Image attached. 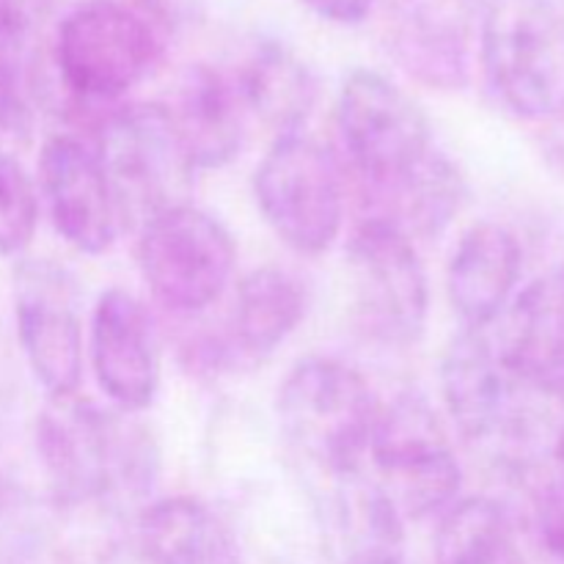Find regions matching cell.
Here are the masks:
<instances>
[{
  "label": "cell",
  "mask_w": 564,
  "mask_h": 564,
  "mask_svg": "<svg viewBox=\"0 0 564 564\" xmlns=\"http://www.w3.org/2000/svg\"><path fill=\"white\" fill-rule=\"evenodd\" d=\"M36 449L66 505L138 516L158 482V446L135 413L99 408L77 394L50 397L36 424Z\"/></svg>",
  "instance_id": "cell-1"
},
{
  "label": "cell",
  "mask_w": 564,
  "mask_h": 564,
  "mask_svg": "<svg viewBox=\"0 0 564 564\" xmlns=\"http://www.w3.org/2000/svg\"><path fill=\"white\" fill-rule=\"evenodd\" d=\"M441 391L463 438L496 460L527 466L545 446L554 452L562 419L551 424L545 402L556 400L518 378L485 330L466 328L446 347Z\"/></svg>",
  "instance_id": "cell-2"
},
{
  "label": "cell",
  "mask_w": 564,
  "mask_h": 564,
  "mask_svg": "<svg viewBox=\"0 0 564 564\" xmlns=\"http://www.w3.org/2000/svg\"><path fill=\"white\" fill-rule=\"evenodd\" d=\"M378 413L380 402L367 378L325 356L297 361L275 400L286 452L336 488L364 474Z\"/></svg>",
  "instance_id": "cell-3"
},
{
  "label": "cell",
  "mask_w": 564,
  "mask_h": 564,
  "mask_svg": "<svg viewBox=\"0 0 564 564\" xmlns=\"http://www.w3.org/2000/svg\"><path fill=\"white\" fill-rule=\"evenodd\" d=\"M490 91L523 121L564 116V11L551 0H490L479 25Z\"/></svg>",
  "instance_id": "cell-4"
},
{
  "label": "cell",
  "mask_w": 564,
  "mask_h": 564,
  "mask_svg": "<svg viewBox=\"0 0 564 564\" xmlns=\"http://www.w3.org/2000/svg\"><path fill=\"white\" fill-rule=\"evenodd\" d=\"M375 485L402 523L446 512L457 501L463 468L444 422L422 394H400L380 405L369 441Z\"/></svg>",
  "instance_id": "cell-5"
},
{
  "label": "cell",
  "mask_w": 564,
  "mask_h": 564,
  "mask_svg": "<svg viewBox=\"0 0 564 564\" xmlns=\"http://www.w3.org/2000/svg\"><path fill=\"white\" fill-rule=\"evenodd\" d=\"M94 152L124 226H141L152 215L187 202L196 169L165 105L132 102L108 110L97 127Z\"/></svg>",
  "instance_id": "cell-6"
},
{
  "label": "cell",
  "mask_w": 564,
  "mask_h": 564,
  "mask_svg": "<svg viewBox=\"0 0 564 564\" xmlns=\"http://www.w3.org/2000/svg\"><path fill=\"white\" fill-rule=\"evenodd\" d=\"M336 130L352 171L380 198L402 185L435 152L422 105L372 69L347 75L336 99Z\"/></svg>",
  "instance_id": "cell-7"
},
{
  "label": "cell",
  "mask_w": 564,
  "mask_h": 564,
  "mask_svg": "<svg viewBox=\"0 0 564 564\" xmlns=\"http://www.w3.org/2000/svg\"><path fill=\"white\" fill-rule=\"evenodd\" d=\"M163 55L158 25L121 0H88L61 20L55 66L75 97L116 102L147 80Z\"/></svg>",
  "instance_id": "cell-8"
},
{
  "label": "cell",
  "mask_w": 564,
  "mask_h": 564,
  "mask_svg": "<svg viewBox=\"0 0 564 564\" xmlns=\"http://www.w3.org/2000/svg\"><path fill=\"white\" fill-rule=\"evenodd\" d=\"M253 193L264 220L284 246L319 257L341 235L345 187L339 163L314 138L279 135L253 174Z\"/></svg>",
  "instance_id": "cell-9"
},
{
  "label": "cell",
  "mask_w": 564,
  "mask_h": 564,
  "mask_svg": "<svg viewBox=\"0 0 564 564\" xmlns=\"http://www.w3.org/2000/svg\"><path fill=\"white\" fill-rule=\"evenodd\" d=\"M138 229V270L160 306L198 314L224 295L237 248L218 218L185 202L152 215Z\"/></svg>",
  "instance_id": "cell-10"
},
{
  "label": "cell",
  "mask_w": 564,
  "mask_h": 564,
  "mask_svg": "<svg viewBox=\"0 0 564 564\" xmlns=\"http://www.w3.org/2000/svg\"><path fill=\"white\" fill-rule=\"evenodd\" d=\"M352 312L369 339L411 347L422 339L430 286L416 242L389 218L369 215L347 242Z\"/></svg>",
  "instance_id": "cell-11"
},
{
  "label": "cell",
  "mask_w": 564,
  "mask_h": 564,
  "mask_svg": "<svg viewBox=\"0 0 564 564\" xmlns=\"http://www.w3.org/2000/svg\"><path fill=\"white\" fill-rule=\"evenodd\" d=\"M17 334L28 367L50 397L77 394L83 328L75 281L50 259H22L14 270Z\"/></svg>",
  "instance_id": "cell-12"
},
{
  "label": "cell",
  "mask_w": 564,
  "mask_h": 564,
  "mask_svg": "<svg viewBox=\"0 0 564 564\" xmlns=\"http://www.w3.org/2000/svg\"><path fill=\"white\" fill-rule=\"evenodd\" d=\"M39 187L55 231L75 251L97 257L113 248L124 224L94 147L69 132L50 135L39 154Z\"/></svg>",
  "instance_id": "cell-13"
},
{
  "label": "cell",
  "mask_w": 564,
  "mask_h": 564,
  "mask_svg": "<svg viewBox=\"0 0 564 564\" xmlns=\"http://www.w3.org/2000/svg\"><path fill=\"white\" fill-rule=\"evenodd\" d=\"M94 378L113 408L141 413L160 389V345L152 314L132 292H102L88 334Z\"/></svg>",
  "instance_id": "cell-14"
},
{
  "label": "cell",
  "mask_w": 564,
  "mask_h": 564,
  "mask_svg": "<svg viewBox=\"0 0 564 564\" xmlns=\"http://www.w3.org/2000/svg\"><path fill=\"white\" fill-rule=\"evenodd\" d=\"M490 3V0H488ZM485 0H394L389 44L400 66L433 88H460L468 77V42Z\"/></svg>",
  "instance_id": "cell-15"
},
{
  "label": "cell",
  "mask_w": 564,
  "mask_h": 564,
  "mask_svg": "<svg viewBox=\"0 0 564 564\" xmlns=\"http://www.w3.org/2000/svg\"><path fill=\"white\" fill-rule=\"evenodd\" d=\"M521 270V240L505 224L479 220L463 231L446 264V295L466 328L485 330L507 312Z\"/></svg>",
  "instance_id": "cell-16"
},
{
  "label": "cell",
  "mask_w": 564,
  "mask_h": 564,
  "mask_svg": "<svg viewBox=\"0 0 564 564\" xmlns=\"http://www.w3.org/2000/svg\"><path fill=\"white\" fill-rule=\"evenodd\" d=\"M165 110L196 171L220 169L246 147V105L229 72L218 66H191L182 75L174 102L165 105Z\"/></svg>",
  "instance_id": "cell-17"
},
{
  "label": "cell",
  "mask_w": 564,
  "mask_h": 564,
  "mask_svg": "<svg viewBox=\"0 0 564 564\" xmlns=\"http://www.w3.org/2000/svg\"><path fill=\"white\" fill-rule=\"evenodd\" d=\"M496 345L518 378L564 400V268L538 275L518 292Z\"/></svg>",
  "instance_id": "cell-18"
},
{
  "label": "cell",
  "mask_w": 564,
  "mask_h": 564,
  "mask_svg": "<svg viewBox=\"0 0 564 564\" xmlns=\"http://www.w3.org/2000/svg\"><path fill=\"white\" fill-rule=\"evenodd\" d=\"M130 551L141 564H246L235 529L191 496L149 501L135 516Z\"/></svg>",
  "instance_id": "cell-19"
},
{
  "label": "cell",
  "mask_w": 564,
  "mask_h": 564,
  "mask_svg": "<svg viewBox=\"0 0 564 564\" xmlns=\"http://www.w3.org/2000/svg\"><path fill=\"white\" fill-rule=\"evenodd\" d=\"M229 75L248 119H259L279 135L301 130L317 102L308 66L275 42H259Z\"/></svg>",
  "instance_id": "cell-20"
},
{
  "label": "cell",
  "mask_w": 564,
  "mask_h": 564,
  "mask_svg": "<svg viewBox=\"0 0 564 564\" xmlns=\"http://www.w3.org/2000/svg\"><path fill=\"white\" fill-rule=\"evenodd\" d=\"M306 317V290L290 273L268 264L237 284L231 306V336L246 356H270Z\"/></svg>",
  "instance_id": "cell-21"
},
{
  "label": "cell",
  "mask_w": 564,
  "mask_h": 564,
  "mask_svg": "<svg viewBox=\"0 0 564 564\" xmlns=\"http://www.w3.org/2000/svg\"><path fill=\"white\" fill-rule=\"evenodd\" d=\"M435 564H523L505 507L485 496L455 501L435 534Z\"/></svg>",
  "instance_id": "cell-22"
},
{
  "label": "cell",
  "mask_w": 564,
  "mask_h": 564,
  "mask_svg": "<svg viewBox=\"0 0 564 564\" xmlns=\"http://www.w3.org/2000/svg\"><path fill=\"white\" fill-rule=\"evenodd\" d=\"M386 213H375L400 226L408 237H438L466 202L463 176L444 154L433 152L402 185L380 198Z\"/></svg>",
  "instance_id": "cell-23"
},
{
  "label": "cell",
  "mask_w": 564,
  "mask_h": 564,
  "mask_svg": "<svg viewBox=\"0 0 564 564\" xmlns=\"http://www.w3.org/2000/svg\"><path fill=\"white\" fill-rule=\"evenodd\" d=\"M28 22L14 0H0V132H22L31 119Z\"/></svg>",
  "instance_id": "cell-24"
},
{
  "label": "cell",
  "mask_w": 564,
  "mask_h": 564,
  "mask_svg": "<svg viewBox=\"0 0 564 564\" xmlns=\"http://www.w3.org/2000/svg\"><path fill=\"white\" fill-rule=\"evenodd\" d=\"M39 226V196L31 176L11 154L0 152V257L31 246Z\"/></svg>",
  "instance_id": "cell-25"
},
{
  "label": "cell",
  "mask_w": 564,
  "mask_h": 564,
  "mask_svg": "<svg viewBox=\"0 0 564 564\" xmlns=\"http://www.w3.org/2000/svg\"><path fill=\"white\" fill-rule=\"evenodd\" d=\"M538 538L551 564H564V468L538 499Z\"/></svg>",
  "instance_id": "cell-26"
},
{
  "label": "cell",
  "mask_w": 564,
  "mask_h": 564,
  "mask_svg": "<svg viewBox=\"0 0 564 564\" xmlns=\"http://www.w3.org/2000/svg\"><path fill=\"white\" fill-rule=\"evenodd\" d=\"M297 3L336 25H358L375 9V0H297Z\"/></svg>",
  "instance_id": "cell-27"
},
{
  "label": "cell",
  "mask_w": 564,
  "mask_h": 564,
  "mask_svg": "<svg viewBox=\"0 0 564 564\" xmlns=\"http://www.w3.org/2000/svg\"><path fill=\"white\" fill-rule=\"evenodd\" d=\"M345 564H408L397 549H383V545H369V549H356Z\"/></svg>",
  "instance_id": "cell-28"
},
{
  "label": "cell",
  "mask_w": 564,
  "mask_h": 564,
  "mask_svg": "<svg viewBox=\"0 0 564 564\" xmlns=\"http://www.w3.org/2000/svg\"><path fill=\"white\" fill-rule=\"evenodd\" d=\"M549 127H551V141L549 147H545V152H549V158L554 160V169L564 174V116L562 119L551 121Z\"/></svg>",
  "instance_id": "cell-29"
},
{
  "label": "cell",
  "mask_w": 564,
  "mask_h": 564,
  "mask_svg": "<svg viewBox=\"0 0 564 564\" xmlns=\"http://www.w3.org/2000/svg\"><path fill=\"white\" fill-rule=\"evenodd\" d=\"M554 457H556V463H560V468H564V419H562L560 430H556V441H554Z\"/></svg>",
  "instance_id": "cell-30"
},
{
  "label": "cell",
  "mask_w": 564,
  "mask_h": 564,
  "mask_svg": "<svg viewBox=\"0 0 564 564\" xmlns=\"http://www.w3.org/2000/svg\"><path fill=\"white\" fill-rule=\"evenodd\" d=\"M3 499H6V496H3V482H0V510H3Z\"/></svg>",
  "instance_id": "cell-31"
}]
</instances>
